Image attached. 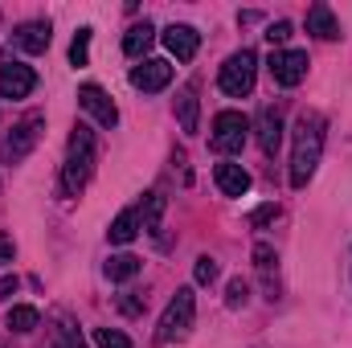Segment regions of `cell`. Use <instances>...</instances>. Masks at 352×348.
<instances>
[{"label": "cell", "mask_w": 352, "mask_h": 348, "mask_svg": "<svg viewBox=\"0 0 352 348\" xmlns=\"http://www.w3.org/2000/svg\"><path fill=\"white\" fill-rule=\"evenodd\" d=\"M274 217H278V205H263V209H254L250 226H266V221H274Z\"/></svg>", "instance_id": "cell-28"}, {"label": "cell", "mask_w": 352, "mask_h": 348, "mask_svg": "<svg viewBox=\"0 0 352 348\" xmlns=\"http://www.w3.org/2000/svg\"><path fill=\"white\" fill-rule=\"evenodd\" d=\"M176 111H180V131H197V90L184 87L180 90V98H176Z\"/></svg>", "instance_id": "cell-19"}, {"label": "cell", "mask_w": 352, "mask_h": 348, "mask_svg": "<svg viewBox=\"0 0 352 348\" xmlns=\"http://www.w3.org/2000/svg\"><path fill=\"white\" fill-rule=\"evenodd\" d=\"M213 180H217V188H221L226 197H246V193H250V173H246L242 164H234V160H221V164L213 168Z\"/></svg>", "instance_id": "cell-13"}, {"label": "cell", "mask_w": 352, "mask_h": 348, "mask_svg": "<svg viewBox=\"0 0 352 348\" xmlns=\"http://www.w3.org/2000/svg\"><path fill=\"white\" fill-rule=\"evenodd\" d=\"M254 78H258V58H254V50L230 54L226 66H221V74H217V83H221V90H226L230 98L250 94V90H254Z\"/></svg>", "instance_id": "cell-5"}, {"label": "cell", "mask_w": 352, "mask_h": 348, "mask_svg": "<svg viewBox=\"0 0 352 348\" xmlns=\"http://www.w3.org/2000/svg\"><path fill=\"white\" fill-rule=\"evenodd\" d=\"M324 152V115L320 111H303L295 119V148H291V188H303Z\"/></svg>", "instance_id": "cell-1"}, {"label": "cell", "mask_w": 352, "mask_h": 348, "mask_svg": "<svg viewBox=\"0 0 352 348\" xmlns=\"http://www.w3.org/2000/svg\"><path fill=\"white\" fill-rule=\"evenodd\" d=\"M246 135H250V119L242 111H221L213 119V148L221 156H238L246 148Z\"/></svg>", "instance_id": "cell-6"}, {"label": "cell", "mask_w": 352, "mask_h": 348, "mask_svg": "<svg viewBox=\"0 0 352 348\" xmlns=\"http://www.w3.org/2000/svg\"><path fill=\"white\" fill-rule=\"evenodd\" d=\"M41 127H45V115H41V111H33V115H25L21 123H12V131L0 140V160H4V164H16V160H25V156L37 148V140H41Z\"/></svg>", "instance_id": "cell-4"}, {"label": "cell", "mask_w": 352, "mask_h": 348, "mask_svg": "<svg viewBox=\"0 0 352 348\" xmlns=\"http://www.w3.org/2000/svg\"><path fill=\"white\" fill-rule=\"evenodd\" d=\"M0 262H12V238L0 234Z\"/></svg>", "instance_id": "cell-29"}, {"label": "cell", "mask_w": 352, "mask_h": 348, "mask_svg": "<svg viewBox=\"0 0 352 348\" xmlns=\"http://www.w3.org/2000/svg\"><path fill=\"white\" fill-rule=\"evenodd\" d=\"M90 173H94V131L87 123H78L70 131V144H66V164H62V193L66 197H78L87 188Z\"/></svg>", "instance_id": "cell-2"}, {"label": "cell", "mask_w": 352, "mask_h": 348, "mask_svg": "<svg viewBox=\"0 0 352 348\" xmlns=\"http://www.w3.org/2000/svg\"><path fill=\"white\" fill-rule=\"evenodd\" d=\"M90 33H94V29H78L74 41H70V62H74V66H87L90 62Z\"/></svg>", "instance_id": "cell-21"}, {"label": "cell", "mask_w": 352, "mask_h": 348, "mask_svg": "<svg viewBox=\"0 0 352 348\" xmlns=\"http://www.w3.org/2000/svg\"><path fill=\"white\" fill-rule=\"evenodd\" d=\"M168 83H173V62H164V58H148L144 66L131 70V87L144 90V94H156V90H164Z\"/></svg>", "instance_id": "cell-10"}, {"label": "cell", "mask_w": 352, "mask_h": 348, "mask_svg": "<svg viewBox=\"0 0 352 348\" xmlns=\"http://www.w3.org/2000/svg\"><path fill=\"white\" fill-rule=\"evenodd\" d=\"M246 295H250V287H246L242 279H234V283H230V295H226V303H230V307H242V303H246Z\"/></svg>", "instance_id": "cell-27"}, {"label": "cell", "mask_w": 352, "mask_h": 348, "mask_svg": "<svg viewBox=\"0 0 352 348\" xmlns=\"http://www.w3.org/2000/svg\"><path fill=\"white\" fill-rule=\"evenodd\" d=\"M160 213H164V197H160V193H148V205L140 209V221H144V230H152V226L160 221Z\"/></svg>", "instance_id": "cell-22"}, {"label": "cell", "mask_w": 352, "mask_h": 348, "mask_svg": "<svg viewBox=\"0 0 352 348\" xmlns=\"http://www.w3.org/2000/svg\"><path fill=\"white\" fill-rule=\"evenodd\" d=\"M4 324H8L12 332H33V328L41 324V316H37V307H25V303H21V307H12V312H8V320H4Z\"/></svg>", "instance_id": "cell-20"}, {"label": "cell", "mask_w": 352, "mask_h": 348, "mask_svg": "<svg viewBox=\"0 0 352 348\" xmlns=\"http://www.w3.org/2000/svg\"><path fill=\"white\" fill-rule=\"evenodd\" d=\"M213 279H217V259L201 254V259H197V283H213Z\"/></svg>", "instance_id": "cell-25"}, {"label": "cell", "mask_w": 352, "mask_h": 348, "mask_svg": "<svg viewBox=\"0 0 352 348\" xmlns=\"http://www.w3.org/2000/svg\"><path fill=\"white\" fill-rule=\"evenodd\" d=\"M291 33H295V25H291V21H274V25L266 29V41H270V45H287V41H291Z\"/></svg>", "instance_id": "cell-24"}, {"label": "cell", "mask_w": 352, "mask_h": 348, "mask_svg": "<svg viewBox=\"0 0 352 348\" xmlns=\"http://www.w3.org/2000/svg\"><path fill=\"white\" fill-rule=\"evenodd\" d=\"M266 66H270V78L278 87H299L307 78V54L303 50H274Z\"/></svg>", "instance_id": "cell-7"}, {"label": "cell", "mask_w": 352, "mask_h": 348, "mask_svg": "<svg viewBox=\"0 0 352 348\" xmlns=\"http://www.w3.org/2000/svg\"><path fill=\"white\" fill-rule=\"evenodd\" d=\"M12 291H16V279H12V274H8V279H0V299H4V295H12Z\"/></svg>", "instance_id": "cell-30"}, {"label": "cell", "mask_w": 352, "mask_h": 348, "mask_svg": "<svg viewBox=\"0 0 352 348\" xmlns=\"http://www.w3.org/2000/svg\"><path fill=\"white\" fill-rule=\"evenodd\" d=\"M78 102H82V111H87V115H94V123H98V127H115V123H119V111H115L111 94H107L102 87L87 83V87L78 90Z\"/></svg>", "instance_id": "cell-9"}, {"label": "cell", "mask_w": 352, "mask_h": 348, "mask_svg": "<svg viewBox=\"0 0 352 348\" xmlns=\"http://www.w3.org/2000/svg\"><path fill=\"white\" fill-rule=\"evenodd\" d=\"M307 33H316L320 41H336L340 37V21L332 17L328 4H311L307 8Z\"/></svg>", "instance_id": "cell-15"}, {"label": "cell", "mask_w": 352, "mask_h": 348, "mask_svg": "<svg viewBox=\"0 0 352 348\" xmlns=\"http://www.w3.org/2000/svg\"><path fill=\"white\" fill-rule=\"evenodd\" d=\"M254 127H258V144H263V152H266V156H274V152H278V144H283V123H278V111L263 107V111H258V119H254Z\"/></svg>", "instance_id": "cell-14"}, {"label": "cell", "mask_w": 352, "mask_h": 348, "mask_svg": "<svg viewBox=\"0 0 352 348\" xmlns=\"http://www.w3.org/2000/svg\"><path fill=\"white\" fill-rule=\"evenodd\" d=\"M94 345L98 348H131V340L119 328H94Z\"/></svg>", "instance_id": "cell-23"}, {"label": "cell", "mask_w": 352, "mask_h": 348, "mask_svg": "<svg viewBox=\"0 0 352 348\" xmlns=\"http://www.w3.org/2000/svg\"><path fill=\"white\" fill-rule=\"evenodd\" d=\"M12 41L25 50V54H45L50 50V21H21L12 29Z\"/></svg>", "instance_id": "cell-12"}, {"label": "cell", "mask_w": 352, "mask_h": 348, "mask_svg": "<svg viewBox=\"0 0 352 348\" xmlns=\"http://www.w3.org/2000/svg\"><path fill=\"white\" fill-rule=\"evenodd\" d=\"M33 87H37L33 66H25V62H8V66H0V98H29Z\"/></svg>", "instance_id": "cell-8"}, {"label": "cell", "mask_w": 352, "mask_h": 348, "mask_svg": "<svg viewBox=\"0 0 352 348\" xmlns=\"http://www.w3.org/2000/svg\"><path fill=\"white\" fill-rule=\"evenodd\" d=\"M144 270V259H135V254H115V259L107 262V279L111 283H127V279H135Z\"/></svg>", "instance_id": "cell-18"}, {"label": "cell", "mask_w": 352, "mask_h": 348, "mask_svg": "<svg viewBox=\"0 0 352 348\" xmlns=\"http://www.w3.org/2000/svg\"><path fill=\"white\" fill-rule=\"evenodd\" d=\"M152 41H156V29H152L148 21H144V25H131L127 37H123V54H127V58H140Z\"/></svg>", "instance_id": "cell-17"}, {"label": "cell", "mask_w": 352, "mask_h": 348, "mask_svg": "<svg viewBox=\"0 0 352 348\" xmlns=\"http://www.w3.org/2000/svg\"><path fill=\"white\" fill-rule=\"evenodd\" d=\"M164 45H168V54L176 62H192L197 50H201V33L192 25H168L164 29Z\"/></svg>", "instance_id": "cell-11"}, {"label": "cell", "mask_w": 352, "mask_h": 348, "mask_svg": "<svg viewBox=\"0 0 352 348\" xmlns=\"http://www.w3.org/2000/svg\"><path fill=\"white\" fill-rule=\"evenodd\" d=\"M140 230H144V221H140V209H123V213L111 221L107 238H111V246H127V242H131Z\"/></svg>", "instance_id": "cell-16"}, {"label": "cell", "mask_w": 352, "mask_h": 348, "mask_svg": "<svg viewBox=\"0 0 352 348\" xmlns=\"http://www.w3.org/2000/svg\"><path fill=\"white\" fill-rule=\"evenodd\" d=\"M254 262H258V270H263V274H270L278 259H274V250H270L266 242H258V246H254Z\"/></svg>", "instance_id": "cell-26"}, {"label": "cell", "mask_w": 352, "mask_h": 348, "mask_svg": "<svg viewBox=\"0 0 352 348\" xmlns=\"http://www.w3.org/2000/svg\"><path fill=\"white\" fill-rule=\"evenodd\" d=\"M192 312H197V295H192V287H180V291L173 295V303L164 307V316H160L156 340H160V345H176V340H184L188 328H192Z\"/></svg>", "instance_id": "cell-3"}]
</instances>
